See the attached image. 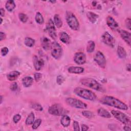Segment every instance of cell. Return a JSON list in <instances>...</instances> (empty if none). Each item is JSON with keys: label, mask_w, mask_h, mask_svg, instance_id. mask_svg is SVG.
<instances>
[{"label": "cell", "mask_w": 131, "mask_h": 131, "mask_svg": "<svg viewBox=\"0 0 131 131\" xmlns=\"http://www.w3.org/2000/svg\"><path fill=\"white\" fill-rule=\"evenodd\" d=\"M70 122L71 119L67 115H63L60 120V123L63 127H68L70 125Z\"/></svg>", "instance_id": "cell-21"}, {"label": "cell", "mask_w": 131, "mask_h": 131, "mask_svg": "<svg viewBox=\"0 0 131 131\" xmlns=\"http://www.w3.org/2000/svg\"><path fill=\"white\" fill-rule=\"evenodd\" d=\"M92 5L94 7H95L96 5H97V2L96 1H93L92 2Z\"/></svg>", "instance_id": "cell-47"}, {"label": "cell", "mask_w": 131, "mask_h": 131, "mask_svg": "<svg viewBox=\"0 0 131 131\" xmlns=\"http://www.w3.org/2000/svg\"><path fill=\"white\" fill-rule=\"evenodd\" d=\"M66 102L69 105L73 107L81 109H84L87 107V104L86 103L74 98H67L66 99Z\"/></svg>", "instance_id": "cell-6"}, {"label": "cell", "mask_w": 131, "mask_h": 131, "mask_svg": "<svg viewBox=\"0 0 131 131\" xmlns=\"http://www.w3.org/2000/svg\"><path fill=\"white\" fill-rule=\"evenodd\" d=\"M97 113L99 116L105 118H110L111 117V114L105 109L103 108H100L97 110Z\"/></svg>", "instance_id": "cell-19"}, {"label": "cell", "mask_w": 131, "mask_h": 131, "mask_svg": "<svg viewBox=\"0 0 131 131\" xmlns=\"http://www.w3.org/2000/svg\"><path fill=\"white\" fill-rule=\"evenodd\" d=\"M118 32L119 33L121 38L124 40V41L128 45L130 46V41H131V34L129 32L124 30L119 29L118 30Z\"/></svg>", "instance_id": "cell-14"}, {"label": "cell", "mask_w": 131, "mask_h": 131, "mask_svg": "<svg viewBox=\"0 0 131 131\" xmlns=\"http://www.w3.org/2000/svg\"><path fill=\"white\" fill-rule=\"evenodd\" d=\"M106 24L107 26L113 31H117L120 29L119 24L115 20V19L111 16H108L106 17Z\"/></svg>", "instance_id": "cell-13"}, {"label": "cell", "mask_w": 131, "mask_h": 131, "mask_svg": "<svg viewBox=\"0 0 131 131\" xmlns=\"http://www.w3.org/2000/svg\"><path fill=\"white\" fill-rule=\"evenodd\" d=\"M130 18H127L125 20V25L126 28L128 30H130Z\"/></svg>", "instance_id": "cell-41"}, {"label": "cell", "mask_w": 131, "mask_h": 131, "mask_svg": "<svg viewBox=\"0 0 131 131\" xmlns=\"http://www.w3.org/2000/svg\"><path fill=\"white\" fill-rule=\"evenodd\" d=\"M80 82L82 85L96 91H100L102 89L101 84L96 80L91 78H82L80 80Z\"/></svg>", "instance_id": "cell-4"}, {"label": "cell", "mask_w": 131, "mask_h": 131, "mask_svg": "<svg viewBox=\"0 0 131 131\" xmlns=\"http://www.w3.org/2000/svg\"><path fill=\"white\" fill-rule=\"evenodd\" d=\"M94 61L101 68H104L106 66V59L102 52L97 51L94 57Z\"/></svg>", "instance_id": "cell-9"}, {"label": "cell", "mask_w": 131, "mask_h": 131, "mask_svg": "<svg viewBox=\"0 0 131 131\" xmlns=\"http://www.w3.org/2000/svg\"><path fill=\"white\" fill-rule=\"evenodd\" d=\"M51 54L52 56L56 59L60 58L62 54V49L60 44L56 42L53 41L50 46Z\"/></svg>", "instance_id": "cell-5"}, {"label": "cell", "mask_w": 131, "mask_h": 131, "mask_svg": "<svg viewBox=\"0 0 131 131\" xmlns=\"http://www.w3.org/2000/svg\"><path fill=\"white\" fill-rule=\"evenodd\" d=\"M35 19L36 22L38 24H42L44 22L43 16L42 14L39 12H37L36 13Z\"/></svg>", "instance_id": "cell-30"}, {"label": "cell", "mask_w": 131, "mask_h": 131, "mask_svg": "<svg viewBox=\"0 0 131 131\" xmlns=\"http://www.w3.org/2000/svg\"><path fill=\"white\" fill-rule=\"evenodd\" d=\"M25 45L28 47H32L35 44V40L30 37H26L24 41Z\"/></svg>", "instance_id": "cell-29"}, {"label": "cell", "mask_w": 131, "mask_h": 131, "mask_svg": "<svg viewBox=\"0 0 131 131\" xmlns=\"http://www.w3.org/2000/svg\"><path fill=\"white\" fill-rule=\"evenodd\" d=\"M33 82V78L30 76H26L22 79V83L25 87L28 88L30 86Z\"/></svg>", "instance_id": "cell-20"}, {"label": "cell", "mask_w": 131, "mask_h": 131, "mask_svg": "<svg viewBox=\"0 0 131 131\" xmlns=\"http://www.w3.org/2000/svg\"><path fill=\"white\" fill-rule=\"evenodd\" d=\"M41 121H42L40 119H37L35 121H34L32 125V128L33 129H37L39 127V126L40 125Z\"/></svg>", "instance_id": "cell-33"}, {"label": "cell", "mask_w": 131, "mask_h": 131, "mask_svg": "<svg viewBox=\"0 0 131 131\" xmlns=\"http://www.w3.org/2000/svg\"><path fill=\"white\" fill-rule=\"evenodd\" d=\"M66 110L59 104H55L50 106L48 108L49 114L54 116H63L65 114Z\"/></svg>", "instance_id": "cell-7"}, {"label": "cell", "mask_w": 131, "mask_h": 131, "mask_svg": "<svg viewBox=\"0 0 131 131\" xmlns=\"http://www.w3.org/2000/svg\"><path fill=\"white\" fill-rule=\"evenodd\" d=\"M3 96H1V104L2 103V102H3Z\"/></svg>", "instance_id": "cell-48"}, {"label": "cell", "mask_w": 131, "mask_h": 131, "mask_svg": "<svg viewBox=\"0 0 131 131\" xmlns=\"http://www.w3.org/2000/svg\"><path fill=\"white\" fill-rule=\"evenodd\" d=\"M74 60L75 62L78 64H83L86 62V55L82 52L76 53L74 55Z\"/></svg>", "instance_id": "cell-12"}, {"label": "cell", "mask_w": 131, "mask_h": 131, "mask_svg": "<svg viewBox=\"0 0 131 131\" xmlns=\"http://www.w3.org/2000/svg\"><path fill=\"white\" fill-rule=\"evenodd\" d=\"M17 88H18V86H17V83L15 82H13L11 85H10V89L11 91H16L17 89Z\"/></svg>", "instance_id": "cell-39"}, {"label": "cell", "mask_w": 131, "mask_h": 131, "mask_svg": "<svg viewBox=\"0 0 131 131\" xmlns=\"http://www.w3.org/2000/svg\"><path fill=\"white\" fill-rule=\"evenodd\" d=\"M102 41L107 46L110 47H114L115 40L114 38L107 32H105L101 36Z\"/></svg>", "instance_id": "cell-10"}, {"label": "cell", "mask_w": 131, "mask_h": 131, "mask_svg": "<svg viewBox=\"0 0 131 131\" xmlns=\"http://www.w3.org/2000/svg\"><path fill=\"white\" fill-rule=\"evenodd\" d=\"M8 52H9L8 48L7 47H4L1 49V53L3 56H5L8 53Z\"/></svg>", "instance_id": "cell-37"}, {"label": "cell", "mask_w": 131, "mask_h": 131, "mask_svg": "<svg viewBox=\"0 0 131 131\" xmlns=\"http://www.w3.org/2000/svg\"><path fill=\"white\" fill-rule=\"evenodd\" d=\"M95 48V43L92 40H90L87 43L86 51L88 53H92L94 51Z\"/></svg>", "instance_id": "cell-27"}, {"label": "cell", "mask_w": 131, "mask_h": 131, "mask_svg": "<svg viewBox=\"0 0 131 131\" xmlns=\"http://www.w3.org/2000/svg\"><path fill=\"white\" fill-rule=\"evenodd\" d=\"M59 38L60 40L64 43H68L70 42V36L65 32H62L60 33Z\"/></svg>", "instance_id": "cell-23"}, {"label": "cell", "mask_w": 131, "mask_h": 131, "mask_svg": "<svg viewBox=\"0 0 131 131\" xmlns=\"http://www.w3.org/2000/svg\"><path fill=\"white\" fill-rule=\"evenodd\" d=\"M126 70L129 72L130 71V63H128L126 65Z\"/></svg>", "instance_id": "cell-46"}, {"label": "cell", "mask_w": 131, "mask_h": 131, "mask_svg": "<svg viewBox=\"0 0 131 131\" xmlns=\"http://www.w3.org/2000/svg\"><path fill=\"white\" fill-rule=\"evenodd\" d=\"M6 38V34L3 32H0V41H2Z\"/></svg>", "instance_id": "cell-42"}, {"label": "cell", "mask_w": 131, "mask_h": 131, "mask_svg": "<svg viewBox=\"0 0 131 131\" xmlns=\"http://www.w3.org/2000/svg\"><path fill=\"white\" fill-rule=\"evenodd\" d=\"M73 128H74V130L76 131L80 130V127H79L78 122L76 121H74L73 122Z\"/></svg>", "instance_id": "cell-40"}, {"label": "cell", "mask_w": 131, "mask_h": 131, "mask_svg": "<svg viewBox=\"0 0 131 131\" xmlns=\"http://www.w3.org/2000/svg\"><path fill=\"white\" fill-rule=\"evenodd\" d=\"M33 61L34 67L36 71H39L44 66L43 60L41 58H39L36 55H34L33 56Z\"/></svg>", "instance_id": "cell-15"}, {"label": "cell", "mask_w": 131, "mask_h": 131, "mask_svg": "<svg viewBox=\"0 0 131 131\" xmlns=\"http://www.w3.org/2000/svg\"><path fill=\"white\" fill-rule=\"evenodd\" d=\"M2 21H3V19L2 18V17H1V24H2Z\"/></svg>", "instance_id": "cell-50"}, {"label": "cell", "mask_w": 131, "mask_h": 131, "mask_svg": "<svg viewBox=\"0 0 131 131\" xmlns=\"http://www.w3.org/2000/svg\"><path fill=\"white\" fill-rule=\"evenodd\" d=\"M0 14H1V16L2 17V16H4L5 15V10L4 9H3V8H1V10H0Z\"/></svg>", "instance_id": "cell-44"}, {"label": "cell", "mask_w": 131, "mask_h": 131, "mask_svg": "<svg viewBox=\"0 0 131 131\" xmlns=\"http://www.w3.org/2000/svg\"><path fill=\"white\" fill-rule=\"evenodd\" d=\"M66 19L69 27L73 30H78L79 28V23L75 15L70 11L66 12Z\"/></svg>", "instance_id": "cell-3"}, {"label": "cell", "mask_w": 131, "mask_h": 131, "mask_svg": "<svg viewBox=\"0 0 131 131\" xmlns=\"http://www.w3.org/2000/svg\"><path fill=\"white\" fill-rule=\"evenodd\" d=\"M32 107L34 108L35 110L37 111H42L43 110V108L42 106L38 103H33L32 105Z\"/></svg>", "instance_id": "cell-34"}, {"label": "cell", "mask_w": 131, "mask_h": 131, "mask_svg": "<svg viewBox=\"0 0 131 131\" xmlns=\"http://www.w3.org/2000/svg\"><path fill=\"white\" fill-rule=\"evenodd\" d=\"M20 119H21V116L19 114H17L13 116V120L15 123H17L20 120Z\"/></svg>", "instance_id": "cell-36"}, {"label": "cell", "mask_w": 131, "mask_h": 131, "mask_svg": "<svg viewBox=\"0 0 131 131\" xmlns=\"http://www.w3.org/2000/svg\"><path fill=\"white\" fill-rule=\"evenodd\" d=\"M89 129V127L88 125L85 124H82L81 125V130L83 131H86Z\"/></svg>", "instance_id": "cell-43"}, {"label": "cell", "mask_w": 131, "mask_h": 131, "mask_svg": "<svg viewBox=\"0 0 131 131\" xmlns=\"http://www.w3.org/2000/svg\"><path fill=\"white\" fill-rule=\"evenodd\" d=\"M86 16L89 20L92 23H95L99 17L97 14L92 12H88L86 13Z\"/></svg>", "instance_id": "cell-22"}, {"label": "cell", "mask_w": 131, "mask_h": 131, "mask_svg": "<svg viewBox=\"0 0 131 131\" xmlns=\"http://www.w3.org/2000/svg\"><path fill=\"white\" fill-rule=\"evenodd\" d=\"M68 71L70 73L80 74L83 72L84 69L80 67H70L68 69Z\"/></svg>", "instance_id": "cell-18"}, {"label": "cell", "mask_w": 131, "mask_h": 131, "mask_svg": "<svg viewBox=\"0 0 131 131\" xmlns=\"http://www.w3.org/2000/svg\"><path fill=\"white\" fill-rule=\"evenodd\" d=\"M54 22L55 25L56 26L57 28H60V27H61L62 25V21L60 16L58 14H55L54 16Z\"/></svg>", "instance_id": "cell-26"}, {"label": "cell", "mask_w": 131, "mask_h": 131, "mask_svg": "<svg viewBox=\"0 0 131 131\" xmlns=\"http://www.w3.org/2000/svg\"><path fill=\"white\" fill-rule=\"evenodd\" d=\"M34 79L36 82H38L41 78L42 75L39 73H36L34 74Z\"/></svg>", "instance_id": "cell-38"}, {"label": "cell", "mask_w": 131, "mask_h": 131, "mask_svg": "<svg viewBox=\"0 0 131 131\" xmlns=\"http://www.w3.org/2000/svg\"><path fill=\"white\" fill-rule=\"evenodd\" d=\"M18 17H19V20L23 22V23H26L28 19V17L27 16V15L24 13H19L18 14Z\"/></svg>", "instance_id": "cell-31"}, {"label": "cell", "mask_w": 131, "mask_h": 131, "mask_svg": "<svg viewBox=\"0 0 131 131\" xmlns=\"http://www.w3.org/2000/svg\"><path fill=\"white\" fill-rule=\"evenodd\" d=\"M19 75H20V73L18 71H13L10 72L7 75V78L9 81H13L16 80V79H17V78L19 77Z\"/></svg>", "instance_id": "cell-16"}, {"label": "cell", "mask_w": 131, "mask_h": 131, "mask_svg": "<svg viewBox=\"0 0 131 131\" xmlns=\"http://www.w3.org/2000/svg\"><path fill=\"white\" fill-rule=\"evenodd\" d=\"M74 92L78 96L86 100L94 101L97 98V96L94 92L84 88H76L74 90Z\"/></svg>", "instance_id": "cell-2"}, {"label": "cell", "mask_w": 131, "mask_h": 131, "mask_svg": "<svg viewBox=\"0 0 131 131\" xmlns=\"http://www.w3.org/2000/svg\"><path fill=\"white\" fill-rule=\"evenodd\" d=\"M100 102L105 105L113 106L118 109L122 110H127L128 106L122 101L120 100L110 96H105L100 99Z\"/></svg>", "instance_id": "cell-1"}, {"label": "cell", "mask_w": 131, "mask_h": 131, "mask_svg": "<svg viewBox=\"0 0 131 131\" xmlns=\"http://www.w3.org/2000/svg\"><path fill=\"white\" fill-rule=\"evenodd\" d=\"M41 44L43 49L45 50H48L50 48V40L47 37H42L40 39Z\"/></svg>", "instance_id": "cell-17"}, {"label": "cell", "mask_w": 131, "mask_h": 131, "mask_svg": "<svg viewBox=\"0 0 131 131\" xmlns=\"http://www.w3.org/2000/svg\"><path fill=\"white\" fill-rule=\"evenodd\" d=\"M46 29L49 33V35L50 36V37L52 39H55L56 38L57 35H56V32L55 24L54 23V21L51 18L49 19V20H48V22L46 26Z\"/></svg>", "instance_id": "cell-11"}, {"label": "cell", "mask_w": 131, "mask_h": 131, "mask_svg": "<svg viewBox=\"0 0 131 131\" xmlns=\"http://www.w3.org/2000/svg\"><path fill=\"white\" fill-rule=\"evenodd\" d=\"M82 114L83 116H84L85 117L89 118V119H91L93 117L94 115L93 114L89 111H84L82 112Z\"/></svg>", "instance_id": "cell-32"}, {"label": "cell", "mask_w": 131, "mask_h": 131, "mask_svg": "<svg viewBox=\"0 0 131 131\" xmlns=\"http://www.w3.org/2000/svg\"><path fill=\"white\" fill-rule=\"evenodd\" d=\"M34 119H35V116L33 112H31L29 114V115L28 116L27 118H26V125H31L32 124L34 121Z\"/></svg>", "instance_id": "cell-28"}, {"label": "cell", "mask_w": 131, "mask_h": 131, "mask_svg": "<svg viewBox=\"0 0 131 131\" xmlns=\"http://www.w3.org/2000/svg\"><path fill=\"white\" fill-rule=\"evenodd\" d=\"M117 53V55H118V57L120 58H121V59L125 58L126 56V52L125 50H124V49L123 47H122L121 46L118 47Z\"/></svg>", "instance_id": "cell-25"}, {"label": "cell", "mask_w": 131, "mask_h": 131, "mask_svg": "<svg viewBox=\"0 0 131 131\" xmlns=\"http://www.w3.org/2000/svg\"><path fill=\"white\" fill-rule=\"evenodd\" d=\"M15 7V4L13 1L9 0L6 2L5 8L7 11L9 12H11L14 9Z\"/></svg>", "instance_id": "cell-24"}, {"label": "cell", "mask_w": 131, "mask_h": 131, "mask_svg": "<svg viewBox=\"0 0 131 131\" xmlns=\"http://www.w3.org/2000/svg\"><path fill=\"white\" fill-rule=\"evenodd\" d=\"M111 113L115 118L121 123L125 124H128L130 123V119L129 117L124 113H123L120 111L115 110H112L111 111Z\"/></svg>", "instance_id": "cell-8"}, {"label": "cell", "mask_w": 131, "mask_h": 131, "mask_svg": "<svg viewBox=\"0 0 131 131\" xmlns=\"http://www.w3.org/2000/svg\"><path fill=\"white\" fill-rule=\"evenodd\" d=\"M50 2H51L52 3H56V1H50Z\"/></svg>", "instance_id": "cell-49"}, {"label": "cell", "mask_w": 131, "mask_h": 131, "mask_svg": "<svg viewBox=\"0 0 131 131\" xmlns=\"http://www.w3.org/2000/svg\"><path fill=\"white\" fill-rule=\"evenodd\" d=\"M123 129L125 131H130V130H131V129H130V127H129L128 126H124V127H123Z\"/></svg>", "instance_id": "cell-45"}, {"label": "cell", "mask_w": 131, "mask_h": 131, "mask_svg": "<svg viewBox=\"0 0 131 131\" xmlns=\"http://www.w3.org/2000/svg\"><path fill=\"white\" fill-rule=\"evenodd\" d=\"M64 81V79L63 78V77L61 75H58L57 77V79H56V82L59 85H61Z\"/></svg>", "instance_id": "cell-35"}]
</instances>
